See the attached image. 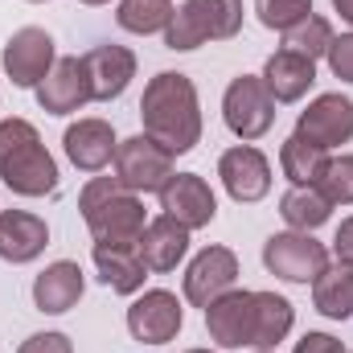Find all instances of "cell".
Segmentation results:
<instances>
[{"instance_id":"obj_1","label":"cell","mask_w":353,"mask_h":353,"mask_svg":"<svg viewBox=\"0 0 353 353\" xmlns=\"http://www.w3.org/2000/svg\"><path fill=\"white\" fill-rule=\"evenodd\" d=\"M140 119L144 136L157 140L165 152H193L201 140V107H197V87L181 70H161L148 79L144 99H140Z\"/></svg>"},{"instance_id":"obj_2","label":"cell","mask_w":353,"mask_h":353,"mask_svg":"<svg viewBox=\"0 0 353 353\" xmlns=\"http://www.w3.org/2000/svg\"><path fill=\"white\" fill-rule=\"evenodd\" d=\"M79 210L94 247H136L144 234V201L119 185V176H90L79 193Z\"/></svg>"},{"instance_id":"obj_3","label":"cell","mask_w":353,"mask_h":353,"mask_svg":"<svg viewBox=\"0 0 353 353\" xmlns=\"http://www.w3.org/2000/svg\"><path fill=\"white\" fill-rule=\"evenodd\" d=\"M0 181L21 197H46L58 189V165L29 119L0 123Z\"/></svg>"},{"instance_id":"obj_4","label":"cell","mask_w":353,"mask_h":353,"mask_svg":"<svg viewBox=\"0 0 353 353\" xmlns=\"http://www.w3.org/2000/svg\"><path fill=\"white\" fill-rule=\"evenodd\" d=\"M243 29V0H185L165 29V46L185 54L205 41H230Z\"/></svg>"},{"instance_id":"obj_5","label":"cell","mask_w":353,"mask_h":353,"mask_svg":"<svg viewBox=\"0 0 353 353\" xmlns=\"http://www.w3.org/2000/svg\"><path fill=\"white\" fill-rule=\"evenodd\" d=\"M263 267L288 283H312L329 267V251L308 230H283L263 243Z\"/></svg>"},{"instance_id":"obj_6","label":"cell","mask_w":353,"mask_h":353,"mask_svg":"<svg viewBox=\"0 0 353 353\" xmlns=\"http://www.w3.org/2000/svg\"><path fill=\"white\" fill-rule=\"evenodd\" d=\"M173 152H165L148 136H132L115 148V176L132 193H161L173 181Z\"/></svg>"},{"instance_id":"obj_7","label":"cell","mask_w":353,"mask_h":353,"mask_svg":"<svg viewBox=\"0 0 353 353\" xmlns=\"http://www.w3.org/2000/svg\"><path fill=\"white\" fill-rule=\"evenodd\" d=\"M222 119H226V128L239 140H259V136H267L271 123H275V99L267 94L263 79L239 74L226 87V94H222Z\"/></svg>"},{"instance_id":"obj_8","label":"cell","mask_w":353,"mask_h":353,"mask_svg":"<svg viewBox=\"0 0 353 353\" xmlns=\"http://www.w3.org/2000/svg\"><path fill=\"white\" fill-rule=\"evenodd\" d=\"M0 62H4V74L12 79V87H41L46 74L58 62L54 58V37L46 29H37V25H25V29H17L8 37Z\"/></svg>"},{"instance_id":"obj_9","label":"cell","mask_w":353,"mask_h":353,"mask_svg":"<svg viewBox=\"0 0 353 353\" xmlns=\"http://www.w3.org/2000/svg\"><path fill=\"white\" fill-rule=\"evenodd\" d=\"M296 136H304L308 144L316 148H337V144H350L353 140V103L345 94H321L312 99L300 119H296Z\"/></svg>"},{"instance_id":"obj_10","label":"cell","mask_w":353,"mask_h":353,"mask_svg":"<svg viewBox=\"0 0 353 353\" xmlns=\"http://www.w3.org/2000/svg\"><path fill=\"white\" fill-rule=\"evenodd\" d=\"M185 325V312H181V300L165 288H152L144 292L132 308H128V333L144 345H165L173 341Z\"/></svg>"},{"instance_id":"obj_11","label":"cell","mask_w":353,"mask_h":353,"mask_svg":"<svg viewBox=\"0 0 353 353\" xmlns=\"http://www.w3.org/2000/svg\"><path fill=\"white\" fill-rule=\"evenodd\" d=\"M205 329L210 341H218L222 350H255V292H226L205 308Z\"/></svg>"},{"instance_id":"obj_12","label":"cell","mask_w":353,"mask_h":353,"mask_svg":"<svg viewBox=\"0 0 353 353\" xmlns=\"http://www.w3.org/2000/svg\"><path fill=\"white\" fill-rule=\"evenodd\" d=\"M239 279V255L230 247H205L185 271V300L197 308H210L218 296H226Z\"/></svg>"},{"instance_id":"obj_13","label":"cell","mask_w":353,"mask_h":353,"mask_svg":"<svg viewBox=\"0 0 353 353\" xmlns=\"http://www.w3.org/2000/svg\"><path fill=\"white\" fill-rule=\"evenodd\" d=\"M161 210H165L173 222H181L185 230H201V226L214 222L218 197H214V189L205 185V176L173 173V181L161 189Z\"/></svg>"},{"instance_id":"obj_14","label":"cell","mask_w":353,"mask_h":353,"mask_svg":"<svg viewBox=\"0 0 353 353\" xmlns=\"http://www.w3.org/2000/svg\"><path fill=\"white\" fill-rule=\"evenodd\" d=\"M218 176H222L226 193H230L239 205L259 201V197H267V189H271V165H267L263 152L251 148V144L226 148L222 161H218Z\"/></svg>"},{"instance_id":"obj_15","label":"cell","mask_w":353,"mask_h":353,"mask_svg":"<svg viewBox=\"0 0 353 353\" xmlns=\"http://www.w3.org/2000/svg\"><path fill=\"white\" fill-rule=\"evenodd\" d=\"M83 66H87V83L94 103L119 99L128 90V83L136 79V54L128 46H94V50L83 54Z\"/></svg>"},{"instance_id":"obj_16","label":"cell","mask_w":353,"mask_h":353,"mask_svg":"<svg viewBox=\"0 0 353 353\" xmlns=\"http://www.w3.org/2000/svg\"><path fill=\"white\" fill-rule=\"evenodd\" d=\"M37 103L50 115H70L79 107L90 103V83H87V66L83 58H58L54 70L46 74V83L37 87Z\"/></svg>"},{"instance_id":"obj_17","label":"cell","mask_w":353,"mask_h":353,"mask_svg":"<svg viewBox=\"0 0 353 353\" xmlns=\"http://www.w3.org/2000/svg\"><path fill=\"white\" fill-rule=\"evenodd\" d=\"M62 148H66V157H70L74 169H83V173H99V169H107V165L115 161L119 140H115V132H111L107 119H79V123L66 128Z\"/></svg>"},{"instance_id":"obj_18","label":"cell","mask_w":353,"mask_h":353,"mask_svg":"<svg viewBox=\"0 0 353 353\" xmlns=\"http://www.w3.org/2000/svg\"><path fill=\"white\" fill-rule=\"evenodd\" d=\"M50 247L46 218L29 210H0V259L8 263H33Z\"/></svg>"},{"instance_id":"obj_19","label":"cell","mask_w":353,"mask_h":353,"mask_svg":"<svg viewBox=\"0 0 353 353\" xmlns=\"http://www.w3.org/2000/svg\"><path fill=\"white\" fill-rule=\"evenodd\" d=\"M136 251H140V259L148 271H157V275H165V271H176V263L185 259V251H189V230L173 222L169 214H161V218H152L148 226H144V234H140V243H136Z\"/></svg>"},{"instance_id":"obj_20","label":"cell","mask_w":353,"mask_h":353,"mask_svg":"<svg viewBox=\"0 0 353 353\" xmlns=\"http://www.w3.org/2000/svg\"><path fill=\"white\" fill-rule=\"evenodd\" d=\"M259 79H263L267 94L275 103H296V99H304L308 87L316 83V62L304 58V54H292V50H275L267 58Z\"/></svg>"},{"instance_id":"obj_21","label":"cell","mask_w":353,"mask_h":353,"mask_svg":"<svg viewBox=\"0 0 353 353\" xmlns=\"http://www.w3.org/2000/svg\"><path fill=\"white\" fill-rule=\"evenodd\" d=\"M83 288H87L83 267L70 263V259H58L33 279V304L50 316H58V312H70L83 300Z\"/></svg>"},{"instance_id":"obj_22","label":"cell","mask_w":353,"mask_h":353,"mask_svg":"<svg viewBox=\"0 0 353 353\" xmlns=\"http://www.w3.org/2000/svg\"><path fill=\"white\" fill-rule=\"evenodd\" d=\"M94 267H99V279L119 296L140 292L148 279V267L136 247H94Z\"/></svg>"},{"instance_id":"obj_23","label":"cell","mask_w":353,"mask_h":353,"mask_svg":"<svg viewBox=\"0 0 353 353\" xmlns=\"http://www.w3.org/2000/svg\"><path fill=\"white\" fill-rule=\"evenodd\" d=\"M312 304L329 321H350L353 316V263L337 259L333 267H325L312 279Z\"/></svg>"},{"instance_id":"obj_24","label":"cell","mask_w":353,"mask_h":353,"mask_svg":"<svg viewBox=\"0 0 353 353\" xmlns=\"http://www.w3.org/2000/svg\"><path fill=\"white\" fill-rule=\"evenodd\" d=\"M279 214H283V222L292 226V230H316V226H325L329 222V214H333V201L316 189V185H292L283 197H279Z\"/></svg>"},{"instance_id":"obj_25","label":"cell","mask_w":353,"mask_h":353,"mask_svg":"<svg viewBox=\"0 0 353 353\" xmlns=\"http://www.w3.org/2000/svg\"><path fill=\"white\" fill-rule=\"evenodd\" d=\"M292 304L275 292H255V350H275L292 333Z\"/></svg>"},{"instance_id":"obj_26","label":"cell","mask_w":353,"mask_h":353,"mask_svg":"<svg viewBox=\"0 0 353 353\" xmlns=\"http://www.w3.org/2000/svg\"><path fill=\"white\" fill-rule=\"evenodd\" d=\"M325 165H329V152L325 148H316V144H308L304 136H288L283 140V148H279V169L283 176L292 181V185H316V176L325 173Z\"/></svg>"},{"instance_id":"obj_27","label":"cell","mask_w":353,"mask_h":353,"mask_svg":"<svg viewBox=\"0 0 353 353\" xmlns=\"http://www.w3.org/2000/svg\"><path fill=\"white\" fill-rule=\"evenodd\" d=\"M173 0H119V12H115V21L128 29V33H161V29H169V21H173Z\"/></svg>"},{"instance_id":"obj_28","label":"cell","mask_w":353,"mask_h":353,"mask_svg":"<svg viewBox=\"0 0 353 353\" xmlns=\"http://www.w3.org/2000/svg\"><path fill=\"white\" fill-rule=\"evenodd\" d=\"M329 41H333V25H329L325 17H308V21H300L296 29L283 33V50L304 54V58H312V62L329 54Z\"/></svg>"},{"instance_id":"obj_29","label":"cell","mask_w":353,"mask_h":353,"mask_svg":"<svg viewBox=\"0 0 353 353\" xmlns=\"http://www.w3.org/2000/svg\"><path fill=\"white\" fill-rule=\"evenodd\" d=\"M255 12H259V21L267 29L288 33V29H296L300 21L312 17V0H255Z\"/></svg>"},{"instance_id":"obj_30","label":"cell","mask_w":353,"mask_h":353,"mask_svg":"<svg viewBox=\"0 0 353 353\" xmlns=\"http://www.w3.org/2000/svg\"><path fill=\"white\" fill-rule=\"evenodd\" d=\"M316 189L333 201V205H353V157H329L325 173L316 176Z\"/></svg>"},{"instance_id":"obj_31","label":"cell","mask_w":353,"mask_h":353,"mask_svg":"<svg viewBox=\"0 0 353 353\" xmlns=\"http://www.w3.org/2000/svg\"><path fill=\"white\" fill-rule=\"evenodd\" d=\"M329 70L341 79V83H353V33H341L329 41Z\"/></svg>"},{"instance_id":"obj_32","label":"cell","mask_w":353,"mask_h":353,"mask_svg":"<svg viewBox=\"0 0 353 353\" xmlns=\"http://www.w3.org/2000/svg\"><path fill=\"white\" fill-rule=\"evenodd\" d=\"M17 353H74V345H70L66 333H33V337L21 341Z\"/></svg>"},{"instance_id":"obj_33","label":"cell","mask_w":353,"mask_h":353,"mask_svg":"<svg viewBox=\"0 0 353 353\" xmlns=\"http://www.w3.org/2000/svg\"><path fill=\"white\" fill-rule=\"evenodd\" d=\"M292 353H345V345L337 337H329V333H304Z\"/></svg>"},{"instance_id":"obj_34","label":"cell","mask_w":353,"mask_h":353,"mask_svg":"<svg viewBox=\"0 0 353 353\" xmlns=\"http://www.w3.org/2000/svg\"><path fill=\"white\" fill-rule=\"evenodd\" d=\"M333 255H337L341 263H353V218H345V222L337 226V234H333Z\"/></svg>"},{"instance_id":"obj_35","label":"cell","mask_w":353,"mask_h":353,"mask_svg":"<svg viewBox=\"0 0 353 353\" xmlns=\"http://www.w3.org/2000/svg\"><path fill=\"white\" fill-rule=\"evenodd\" d=\"M333 8L341 12V21H350L353 25V0H333Z\"/></svg>"},{"instance_id":"obj_36","label":"cell","mask_w":353,"mask_h":353,"mask_svg":"<svg viewBox=\"0 0 353 353\" xmlns=\"http://www.w3.org/2000/svg\"><path fill=\"white\" fill-rule=\"evenodd\" d=\"M83 4H107V0H83Z\"/></svg>"},{"instance_id":"obj_37","label":"cell","mask_w":353,"mask_h":353,"mask_svg":"<svg viewBox=\"0 0 353 353\" xmlns=\"http://www.w3.org/2000/svg\"><path fill=\"white\" fill-rule=\"evenodd\" d=\"M185 353H210V350H185Z\"/></svg>"},{"instance_id":"obj_38","label":"cell","mask_w":353,"mask_h":353,"mask_svg":"<svg viewBox=\"0 0 353 353\" xmlns=\"http://www.w3.org/2000/svg\"><path fill=\"white\" fill-rule=\"evenodd\" d=\"M259 353H271V350H259Z\"/></svg>"},{"instance_id":"obj_39","label":"cell","mask_w":353,"mask_h":353,"mask_svg":"<svg viewBox=\"0 0 353 353\" xmlns=\"http://www.w3.org/2000/svg\"><path fill=\"white\" fill-rule=\"evenodd\" d=\"M33 4H41V0H33Z\"/></svg>"}]
</instances>
